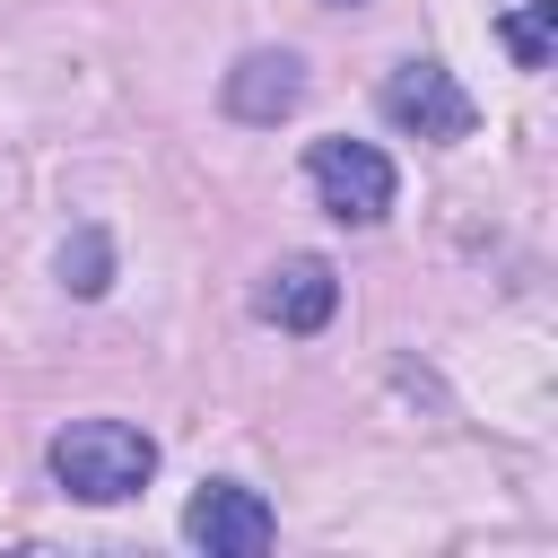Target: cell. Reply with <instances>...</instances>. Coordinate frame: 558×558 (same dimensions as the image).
Masks as SVG:
<instances>
[{"label": "cell", "instance_id": "obj_1", "mask_svg": "<svg viewBox=\"0 0 558 558\" xmlns=\"http://www.w3.org/2000/svg\"><path fill=\"white\" fill-rule=\"evenodd\" d=\"M44 462H52V480H61L78 506H122V497H140V488L157 480V445H148V427H131V418H70Z\"/></svg>", "mask_w": 558, "mask_h": 558}, {"label": "cell", "instance_id": "obj_2", "mask_svg": "<svg viewBox=\"0 0 558 558\" xmlns=\"http://www.w3.org/2000/svg\"><path fill=\"white\" fill-rule=\"evenodd\" d=\"M305 183L340 227H375L392 209V157L366 148V140H314L305 148Z\"/></svg>", "mask_w": 558, "mask_h": 558}, {"label": "cell", "instance_id": "obj_3", "mask_svg": "<svg viewBox=\"0 0 558 558\" xmlns=\"http://www.w3.org/2000/svg\"><path fill=\"white\" fill-rule=\"evenodd\" d=\"M384 122H401L410 140H471L480 105L462 96V78L445 61H401L384 78Z\"/></svg>", "mask_w": 558, "mask_h": 558}, {"label": "cell", "instance_id": "obj_4", "mask_svg": "<svg viewBox=\"0 0 558 558\" xmlns=\"http://www.w3.org/2000/svg\"><path fill=\"white\" fill-rule=\"evenodd\" d=\"M270 532H279V514H270L244 480H201L192 506H183V541L209 549V558H262Z\"/></svg>", "mask_w": 558, "mask_h": 558}, {"label": "cell", "instance_id": "obj_5", "mask_svg": "<svg viewBox=\"0 0 558 558\" xmlns=\"http://www.w3.org/2000/svg\"><path fill=\"white\" fill-rule=\"evenodd\" d=\"M262 323H279V331H323L331 323V305H340V270L323 262V253H288L270 279H262Z\"/></svg>", "mask_w": 558, "mask_h": 558}, {"label": "cell", "instance_id": "obj_6", "mask_svg": "<svg viewBox=\"0 0 558 558\" xmlns=\"http://www.w3.org/2000/svg\"><path fill=\"white\" fill-rule=\"evenodd\" d=\"M305 105V61L296 52H244L227 70V113L235 122H288Z\"/></svg>", "mask_w": 558, "mask_h": 558}, {"label": "cell", "instance_id": "obj_7", "mask_svg": "<svg viewBox=\"0 0 558 558\" xmlns=\"http://www.w3.org/2000/svg\"><path fill=\"white\" fill-rule=\"evenodd\" d=\"M61 279H70V296H105V288H113V244H105L96 227H78V235L61 244Z\"/></svg>", "mask_w": 558, "mask_h": 558}, {"label": "cell", "instance_id": "obj_8", "mask_svg": "<svg viewBox=\"0 0 558 558\" xmlns=\"http://www.w3.org/2000/svg\"><path fill=\"white\" fill-rule=\"evenodd\" d=\"M497 35H506V52H514L523 70H541V61H549V44H558V0H523Z\"/></svg>", "mask_w": 558, "mask_h": 558}]
</instances>
